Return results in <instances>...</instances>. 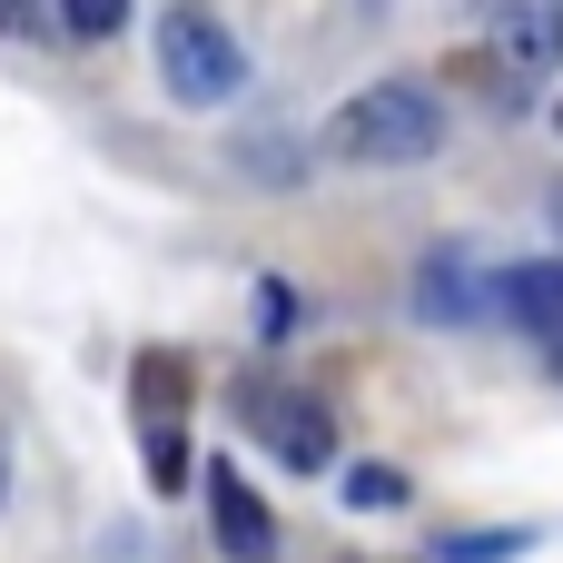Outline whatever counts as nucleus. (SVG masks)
<instances>
[{"label": "nucleus", "mask_w": 563, "mask_h": 563, "mask_svg": "<svg viewBox=\"0 0 563 563\" xmlns=\"http://www.w3.org/2000/svg\"><path fill=\"white\" fill-rule=\"evenodd\" d=\"M49 30L59 40H119L129 30V0H49Z\"/></svg>", "instance_id": "6e6552de"}, {"label": "nucleus", "mask_w": 563, "mask_h": 563, "mask_svg": "<svg viewBox=\"0 0 563 563\" xmlns=\"http://www.w3.org/2000/svg\"><path fill=\"white\" fill-rule=\"evenodd\" d=\"M0 495H10V465H0Z\"/></svg>", "instance_id": "2eb2a0df"}, {"label": "nucleus", "mask_w": 563, "mask_h": 563, "mask_svg": "<svg viewBox=\"0 0 563 563\" xmlns=\"http://www.w3.org/2000/svg\"><path fill=\"white\" fill-rule=\"evenodd\" d=\"M0 30H10V40H59V30H49V0H0Z\"/></svg>", "instance_id": "f8f14e48"}, {"label": "nucleus", "mask_w": 563, "mask_h": 563, "mask_svg": "<svg viewBox=\"0 0 563 563\" xmlns=\"http://www.w3.org/2000/svg\"><path fill=\"white\" fill-rule=\"evenodd\" d=\"M327 148L356 158V168H416V158L445 148V99H435L426 79H376V89H356V99L336 109Z\"/></svg>", "instance_id": "f257e3e1"}, {"label": "nucleus", "mask_w": 563, "mask_h": 563, "mask_svg": "<svg viewBox=\"0 0 563 563\" xmlns=\"http://www.w3.org/2000/svg\"><path fill=\"white\" fill-rule=\"evenodd\" d=\"M495 49H505V69H554V59H563V10L515 0V10H505V30H495Z\"/></svg>", "instance_id": "0eeeda50"}, {"label": "nucleus", "mask_w": 563, "mask_h": 563, "mask_svg": "<svg viewBox=\"0 0 563 563\" xmlns=\"http://www.w3.org/2000/svg\"><path fill=\"white\" fill-rule=\"evenodd\" d=\"M554 218H563V198H554Z\"/></svg>", "instance_id": "dca6fc26"}, {"label": "nucleus", "mask_w": 563, "mask_h": 563, "mask_svg": "<svg viewBox=\"0 0 563 563\" xmlns=\"http://www.w3.org/2000/svg\"><path fill=\"white\" fill-rule=\"evenodd\" d=\"M139 455H148V475H158V485H178V475H188V445H178V426H139Z\"/></svg>", "instance_id": "9b49d317"}, {"label": "nucleus", "mask_w": 563, "mask_h": 563, "mask_svg": "<svg viewBox=\"0 0 563 563\" xmlns=\"http://www.w3.org/2000/svg\"><path fill=\"white\" fill-rule=\"evenodd\" d=\"M208 534L228 563H277V515L257 505V485L238 465H208Z\"/></svg>", "instance_id": "7ed1b4c3"}, {"label": "nucleus", "mask_w": 563, "mask_h": 563, "mask_svg": "<svg viewBox=\"0 0 563 563\" xmlns=\"http://www.w3.org/2000/svg\"><path fill=\"white\" fill-rule=\"evenodd\" d=\"M416 307H426L435 327H485V317H505V287H485L465 247H435V257L416 267Z\"/></svg>", "instance_id": "20e7f679"}, {"label": "nucleus", "mask_w": 563, "mask_h": 563, "mask_svg": "<svg viewBox=\"0 0 563 563\" xmlns=\"http://www.w3.org/2000/svg\"><path fill=\"white\" fill-rule=\"evenodd\" d=\"M346 505H356V515H396V505H406V475H396V465H346Z\"/></svg>", "instance_id": "1a4fd4ad"}, {"label": "nucleus", "mask_w": 563, "mask_h": 563, "mask_svg": "<svg viewBox=\"0 0 563 563\" xmlns=\"http://www.w3.org/2000/svg\"><path fill=\"white\" fill-rule=\"evenodd\" d=\"M534 534H445V563H515Z\"/></svg>", "instance_id": "9d476101"}, {"label": "nucleus", "mask_w": 563, "mask_h": 563, "mask_svg": "<svg viewBox=\"0 0 563 563\" xmlns=\"http://www.w3.org/2000/svg\"><path fill=\"white\" fill-rule=\"evenodd\" d=\"M257 317H267V336H287V327H297V297H287V287H267V297H257Z\"/></svg>", "instance_id": "4468645a"}, {"label": "nucleus", "mask_w": 563, "mask_h": 563, "mask_svg": "<svg viewBox=\"0 0 563 563\" xmlns=\"http://www.w3.org/2000/svg\"><path fill=\"white\" fill-rule=\"evenodd\" d=\"M257 416H267V445H277L287 475H327V465H336V426H327V406H307V396H267V386H257Z\"/></svg>", "instance_id": "39448f33"}, {"label": "nucleus", "mask_w": 563, "mask_h": 563, "mask_svg": "<svg viewBox=\"0 0 563 563\" xmlns=\"http://www.w3.org/2000/svg\"><path fill=\"white\" fill-rule=\"evenodd\" d=\"M158 79H168L178 109H228V99L247 89V49H238V30L208 20V10H168V20H158Z\"/></svg>", "instance_id": "f03ea898"}, {"label": "nucleus", "mask_w": 563, "mask_h": 563, "mask_svg": "<svg viewBox=\"0 0 563 563\" xmlns=\"http://www.w3.org/2000/svg\"><path fill=\"white\" fill-rule=\"evenodd\" d=\"M554 119H563V109H554Z\"/></svg>", "instance_id": "f3484780"}, {"label": "nucleus", "mask_w": 563, "mask_h": 563, "mask_svg": "<svg viewBox=\"0 0 563 563\" xmlns=\"http://www.w3.org/2000/svg\"><path fill=\"white\" fill-rule=\"evenodd\" d=\"M238 158H247V168H257V178H267V188H287V178H297V158H287V148H277V139H247V148H238Z\"/></svg>", "instance_id": "ddd939ff"}, {"label": "nucleus", "mask_w": 563, "mask_h": 563, "mask_svg": "<svg viewBox=\"0 0 563 563\" xmlns=\"http://www.w3.org/2000/svg\"><path fill=\"white\" fill-rule=\"evenodd\" d=\"M505 317H515L534 346L563 356V267H544V257H534V267H505Z\"/></svg>", "instance_id": "423d86ee"}]
</instances>
